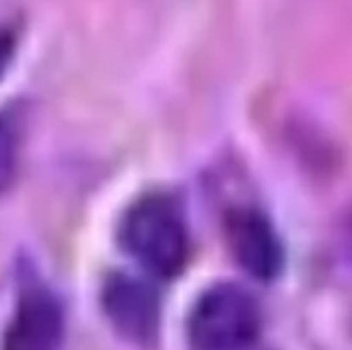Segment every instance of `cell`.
I'll return each instance as SVG.
<instances>
[{
  "mask_svg": "<svg viewBox=\"0 0 352 350\" xmlns=\"http://www.w3.org/2000/svg\"><path fill=\"white\" fill-rule=\"evenodd\" d=\"M120 238L125 250L156 276H175L187 259V230L177 206L148 195L127 211Z\"/></svg>",
  "mask_w": 352,
  "mask_h": 350,
  "instance_id": "1",
  "label": "cell"
},
{
  "mask_svg": "<svg viewBox=\"0 0 352 350\" xmlns=\"http://www.w3.org/2000/svg\"><path fill=\"white\" fill-rule=\"evenodd\" d=\"M187 329L197 350H245L259 336V305L232 283L213 285L195 303Z\"/></svg>",
  "mask_w": 352,
  "mask_h": 350,
  "instance_id": "2",
  "label": "cell"
},
{
  "mask_svg": "<svg viewBox=\"0 0 352 350\" xmlns=\"http://www.w3.org/2000/svg\"><path fill=\"white\" fill-rule=\"evenodd\" d=\"M103 307L122 336L151 341L158 331V298L146 283L132 276H113L103 288Z\"/></svg>",
  "mask_w": 352,
  "mask_h": 350,
  "instance_id": "3",
  "label": "cell"
},
{
  "mask_svg": "<svg viewBox=\"0 0 352 350\" xmlns=\"http://www.w3.org/2000/svg\"><path fill=\"white\" fill-rule=\"evenodd\" d=\"M228 245L237 264L254 278H274L283 266V250L274 228L256 211L242 209L228 219Z\"/></svg>",
  "mask_w": 352,
  "mask_h": 350,
  "instance_id": "4",
  "label": "cell"
},
{
  "mask_svg": "<svg viewBox=\"0 0 352 350\" xmlns=\"http://www.w3.org/2000/svg\"><path fill=\"white\" fill-rule=\"evenodd\" d=\"M63 312L43 290L22 298L3 338V350H60Z\"/></svg>",
  "mask_w": 352,
  "mask_h": 350,
  "instance_id": "5",
  "label": "cell"
},
{
  "mask_svg": "<svg viewBox=\"0 0 352 350\" xmlns=\"http://www.w3.org/2000/svg\"><path fill=\"white\" fill-rule=\"evenodd\" d=\"M17 175V140L12 127L0 120V192L8 190Z\"/></svg>",
  "mask_w": 352,
  "mask_h": 350,
  "instance_id": "6",
  "label": "cell"
},
{
  "mask_svg": "<svg viewBox=\"0 0 352 350\" xmlns=\"http://www.w3.org/2000/svg\"><path fill=\"white\" fill-rule=\"evenodd\" d=\"M10 56H12V36L8 32H0V72L5 70Z\"/></svg>",
  "mask_w": 352,
  "mask_h": 350,
  "instance_id": "7",
  "label": "cell"
}]
</instances>
